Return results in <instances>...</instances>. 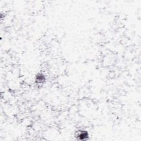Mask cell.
Instances as JSON below:
<instances>
[{"label":"cell","instance_id":"6da1fadb","mask_svg":"<svg viewBox=\"0 0 141 141\" xmlns=\"http://www.w3.org/2000/svg\"><path fill=\"white\" fill-rule=\"evenodd\" d=\"M88 136L89 135H88V132L85 131H80L77 135L78 140H81V141L85 140L86 139H87V138H88Z\"/></svg>","mask_w":141,"mask_h":141},{"label":"cell","instance_id":"7a4b0ae2","mask_svg":"<svg viewBox=\"0 0 141 141\" xmlns=\"http://www.w3.org/2000/svg\"><path fill=\"white\" fill-rule=\"evenodd\" d=\"M36 81L39 83H42L45 81V76L39 73L36 76Z\"/></svg>","mask_w":141,"mask_h":141}]
</instances>
